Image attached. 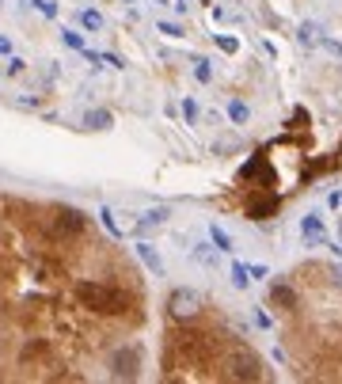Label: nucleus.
I'll return each instance as SVG.
<instances>
[{
    "label": "nucleus",
    "mask_w": 342,
    "mask_h": 384,
    "mask_svg": "<svg viewBox=\"0 0 342 384\" xmlns=\"http://www.w3.org/2000/svg\"><path fill=\"white\" fill-rule=\"evenodd\" d=\"M76 297H80L84 304H88L91 312H122L126 308V301L118 293H114L111 286H99V282H80V286H76Z\"/></svg>",
    "instance_id": "1"
},
{
    "label": "nucleus",
    "mask_w": 342,
    "mask_h": 384,
    "mask_svg": "<svg viewBox=\"0 0 342 384\" xmlns=\"http://www.w3.org/2000/svg\"><path fill=\"white\" fill-rule=\"evenodd\" d=\"M228 369H232V376H236V381H262V358L251 350V346H244V343L232 346Z\"/></svg>",
    "instance_id": "2"
},
{
    "label": "nucleus",
    "mask_w": 342,
    "mask_h": 384,
    "mask_svg": "<svg viewBox=\"0 0 342 384\" xmlns=\"http://www.w3.org/2000/svg\"><path fill=\"white\" fill-rule=\"evenodd\" d=\"M168 312H171V319L187 324V319H194L198 312H202V293H198V289H187V286L171 289L168 293Z\"/></svg>",
    "instance_id": "3"
},
{
    "label": "nucleus",
    "mask_w": 342,
    "mask_h": 384,
    "mask_svg": "<svg viewBox=\"0 0 342 384\" xmlns=\"http://www.w3.org/2000/svg\"><path fill=\"white\" fill-rule=\"evenodd\" d=\"M111 376L118 381H137L141 376V350L137 346H118L111 354Z\"/></svg>",
    "instance_id": "4"
},
{
    "label": "nucleus",
    "mask_w": 342,
    "mask_h": 384,
    "mask_svg": "<svg viewBox=\"0 0 342 384\" xmlns=\"http://www.w3.org/2000/svg\"><path fill=\"white\" fill-rule=\"evenodd\" d=\"M84 225H88V217H84L80 210H57V217H54V236H80L84 232Z\"/></svg>",
    "instance_id": "5"
},
{
    "label": "nucleus",
    "mask_w": 342,
    "mask_h": 384,
    "mask_svg": "<svg viewBox=\"0 0 342 384\" xmlns=\"http://www.w3.org/2000/svg\"><path fill=\"white\" fill-rule=\"evenodd\" d=\"M301 236L308 247H327V229H323V217H319V213H308L301 221Z\"/></svg>",
    "instance_id": "6"
},
{
    "label": "nucleus",
    "mask_w": 342,
    "mask_h": 384,
    "mask_svg": "<svg viewBox=\"0 0 342 384\" xmlns=\"http://www.w3.org/2000/svg\"><path fill=\"white\" fill-rule=\"evenodd\" d=\"M225 115H228V122H232V126H247V118H251V106H247V99H240V95H228V103H225Z\"/></svg>",
    "instance_id": "7"
},
{
    "label": "nucleus",
    "mask_w": 342,
    "mask_h": 384,
    "mask_svg": "<svg viewBox=\"0 0 342 384\" xmlns=\"http://www.w3.org/2000/svg\"><path fill=\"white\" fill-rule=\"evenodd\" d=\"M270 304H277V308H297V289L285 286V282H277V286H270Z\"/></svg>",
    "instance_id": "8"
},
{
    "label": "nucleus",
    "mask_w": 342,
    "mask_h": 384,
    "mask_svg": "<svg viewBox=\"0 0 342 384\" xmlns=\"http://www.w3.org/2000/svg\"><path fill=\"white\" fill-rule=\"evenodd\" d=\"M168 217H171V210H168V205H156V210H145V213L137 217V229H160V225L168 221Z\"/></svg>",
    "instance_id": "9"
},
{
    "label": "nucleus",
    "mask_w": 342,
    "mask_h": 384,
    "mask_svg": "<svg viewBox=\"0 0 342 384\" xmlns=\"http://www.w3.org/2000/svg\"><path fill=\"white\" fill-rule=\"evenodd\" d=\"M137 259L145 262V267L152 270V274H163V259L156 255V247H152V244H145V240L137 244Z\"/></svg>",
    "instance_id": "10"
},
{
    "label": "nucleus",
    "mask_w": 342,
    "mask_h": 384,
    "mask_svg": "<svg viewBox=\"0 0 342 384\" xmlns=\"http://www.w3.org/2000/svg\"><path fill=\"white\" fill-rule=\"evenodd\" d=\"M319 23H312V19H304L301 27H297V42H301V46H319Z\"/></svg>",
    "instance_id": "11"
},
{
    "label": "nucleus",
    "mask_w": 342,
    "mask_h": 384,
    "mask_svg": "<svg viewBox=\"0 0 342 384\" xmlns=\"http://www.w3.org/2000/svg\"><path fill=\"white\" fill-rule=\"evenodd\" d=\"M84 126H88V130H111L114 115L111 111H88V115H84Z\"/></svg>",
    "instance_id": "12"
},
{
    "label": "nucleus",
    "mask_w": 342,
    "mask_h": 384,
    "mask_svg": "<svg viewBox=\"0 0 342 384\" xmlns=\"http://www.w3.org/2000/svg\"><path fill=\"white\" fill-rule=\"evenodd\" d=\"M76 19H80V27H84V31H103V16H99L95 8H84Z\"/></svg>",
    "instance_id": "13"
},
{
    "label": "nucleus",
    "mask_w": 342,
    "mask_h": 384,
    "mask_svg": "<svg viewBox=\"0 0 342 384\" xmlns=\"http://www.w3.org/2000/svg\"><path fill=\"white\" fill-rule=\"evenodd\" d=\"M209 240H213V247H217V251H232V236H228L220 225H209Z\"/></svg>",
    "instance_id": "14"
},
{
    "label": "nucleus",
    "mask_w": 342,
    "mask_h": 384,
    "mask_svg": "<svg viewBox=\"0 0 342 384\" xmlns=\"http://www.w3.org/2000/svg\"><path fill=\"white\" fill-rule=\"evenodd\" d=\"M251 286V270L244 262H232V289H247Z\"/></svg>",
    "instance_id": "15"
},
{
    "label": "nucleus",
    "mask_w": 342,
    "mask_h": 384,
    "mask_svg": "<svg viewBox=\"0 0 342 384\" xmlns=\"http://www.w3.org/2000/svg\"><path fill=\"white\" fill-rule=\"evenodd\" d=\"M61 42H65L69 49H84V34L73 31V27H65V31H61Z\"/></svg>",
    "instance_id": "16"
},
{
    "label": "nucleus",
    "mask_w": 342,
    "mask_h": 384,
    "mask_svg": "<svg viewBox=\"0 0 342 384\" xmlns=\"http://www.w3.org/2000/svg\"><path fill=\"white\" fill-rule=\"evenodd\" d=\"M194 80H198V84H209V80H213V69H209V61H205V58L194 61Z\"/></svg>",
    "instance_id": "17"
},
{
    "label": "nucleus",
    "mask_w": 342,
    "mask_h": 384,
    "mask_svg": "<svg viewBox=\"0 0 342 384\" xmlns=\"http://www.w3.org/2000/svg\"><path fill=\"white\" fill-rule=\"evenodd\" d=\"M23 4H31V8H38L46 19H57V4H54V0H23Z\"/></svg>",
    "instance_id": "18"
},
{
    "label": "nucleus",
    "mask_w": 342,
    "mask_h": 384,
    "mask_svg": "<svg viewBox=\"0 0 342 384\" xmlns=\"http://www.w3.org/2000/svg\"><path fill=\"white\" fill-rule=\"evenodd\" d=\"M319 46H323L331 58H339V61H342V42H339V38H327V34H319Z\"/></svg>",
    "instance_id": "19"
},
{
    "label": "nucleus",
    "mask_w": 342,
    "mask_h": 384,
    "mask_svg": "<svg viewBox=\"0 0 342 384\" xmlns=\"http://www.w3.org/2000/svg\"><path fill=\"white\" fill-rule=\"evenodd\" d=\"M217 46L225 49V54H236V49H240V38H236V34H217Z\"/></svg>",
    "instance_id": "20"
},
{
    "label": "nucleus",
    "mask_w": 342,
    "mask_h": 384,
    "mask_svg": "<svg viewBox=\"0 0 342 384\" xmlns=\"http://www.w3.org/2000/svg\"><path fill=\"white\" fill-rule=\"evenodd\" d=\"M99 217H103V229L111 232V236H122V229H118V221H114L111 210H99Z\"/></svg>",
    "instance_id": "21"
},
{
    "label": "nucleus",
    "mask_w": 342,
    "mask_h": 384,
    "mask_svg": "<svg viewBox=\"0 0 342 384\" xmlns=\"http://www.w3.org/2000/svg\"><path fill=\"white\" fill-rule=\"evenodd\" d=\"M183 118H187V126H198V103L194 99H183Z\"/></svg>",
    "instance_id": "22"
},
{
    "label": "nucleus",
    "mask_w": 342,
    "mask_h": 384,
    "mask_svg": "<svg viewBox=\"0 0 342 384\" xmlns=\"http://www.w3.org/2000/svg\"><path fill=\"white\" fill-rule=\"evenodd\" d=\"M38 354H46V343H27L19 358H23V361H31V358H38Z\"/></svg>",
    "instance_id": "23"
},
{
    "label": "nucleus",
    "mask_w": 342,
    "mask_h": 384,
    "mask_svg": "<svg viewBox=\"0 0 342 384\" xmlns=\"http://www.w3.org/2000/svg\"><path fill=\"white\" fill-rule=\"evenodd\" d=\"M8 76H19V73H27V61L23 58H8V69H4Z\"/></svg>",
    "instance_id": "24"
},
{
    "label": "nucleus",
    "mask_w": 342,
    "mask_h": 384,
    "mask_svg": "<svg viewBox=\"0 0 342 384\" xmlns=\"http://www.w3.org/2000/svg\"><path fill=\"white\" fill-rule=\"evenodd\" d=\"M160 34H168V38H183V27H179V23H168V19H163V23H160Z\"/></svg>",
    "instance_id": "25"
},
{
    "label": "nucleus",
    "mask_w": 342,
    "mask_h": 384,
    "mask_svg": "<svg viewBox=\"0 0 342 384\" xmlns=\"http://www.w3.org/2000/svg\"><path fill=\"white\" fill-rule=\"evenodd\" d=\"M255 324H259V327H262V331H270V327H274V319H270V312L255 308Z\"/></svg>",
    "instance_id": "26"
},
{
    "label": "nucleus",
    "mask_w": 342,
    "mask_h": 384,
    "mask_svg": "<svg viewBox=\"0 0 342 384\" xmlns=\"http://www.w3.org/2000/svg\"><path fill=\"white\" fill-rule=\"evenodd\" d=\"M194 259H198V262H213V251H209L205 244H198V247H194Z\"/></svg>",
    "instance_id": "27"
},
{
    "label": "nucleus",
    "mask_w": 342,
    "mask_h": 384,
    "mask_svg": "<svg viewBox=\"0 0 342 384\" xmlns=\"http://www.w3.org/2000/svg\"><path fill=\"white\" fill-rule=\"evenodd\" d=\"M0 58H12V38H4V34H0Z\"/></svg>",
    "instance_id": "28"
},
{
    "label": "nucleus",
    "mask_w": 342,
    "mask_h": 384,
    "mask_svg": "<svg viewBox=\"0 0 342 384\" xmlns=\"http://www.w3.org/2000/svg\"><path fill=\"white\" fill-rule=\"evenodd\" d=\"M103 61H106L111 69H122V58H118V54H103Z\"/></svg>",
    "instance_id": "29"
},
{
    "label": "nucleus",
    "mask_w": 342,
    "mask_h": 384,
    "mask_svg": "<svg viewBox=\"0 0 342 384\" xmlns=\"http://www.w3.org/2000/svg\"><path fill=\"white\" fill-rule=\"evenodd\" d=\"M247 270H251V278H259V282H262V278H270V270H266V267H247Z\"/></svg>",
    "instance_id": "30"
},
{
    "label": "nucleus",
    "mask_w": 342,
    "mask_h": 384,
    "mask_svg": "<svg viewBox=\"0 0 342 384\" xmlns=\"http://www.w3.org/2000/svg\"><path fill=\"white\" fill-rule=\"evenodd\" d=\"M331 274H334V282L342 286V262H339V267H331Z\"/></svg>",
    "instance_id": "31"
},
{
    "label": "nucleus",
    "mask_w": 342,
    "mask_h": 384,
    "mask_svg": "<svg viewBox=\"0 0 342 384\" xmlns=\"http://www.w3.org/2000/svg\"><path fill=\"white\" fill-rule=\"evenodd\" d=\"M156 4H163V8H171V0H156Z\"/></svg>",
    "instance_id": "32"
}]
</instances>
